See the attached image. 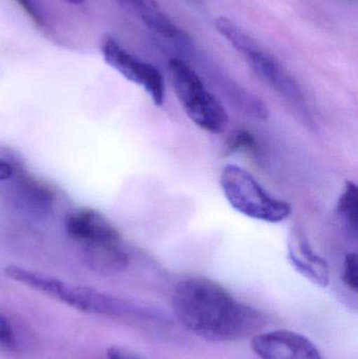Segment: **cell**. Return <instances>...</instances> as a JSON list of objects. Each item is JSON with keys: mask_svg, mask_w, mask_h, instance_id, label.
<instances>
[{"mask_svg": "<svg viewBox=\"0 0 358 359\" xmlns=\"http://www.w3.org/2000/svg\"><path fill=\"white\" fill-rule=\"evenodd\" d=\"M179 322L195 337L212 343L242 341L258 334L265 325L260 312L244 305L209 278H185L172 299Z\"/></svg>", "mask_w": 358, "mask_h": 359, "instance_id": "obj_1", "label": "cell"}, {"mask_svg": "<svg viewBox=\"0 0 358 359\" xmlns=\"http://www.w3.org/2000/svg\"><path fill=\"white\" fill-rule=\"evenodd\" d=\"M4 274L14 282L29 287L83 313L115 318H158V313L156 314L149 308L141 307L132 302L101 292L96 289L69 284L54 276H46L19 266H8L4 269Z\"/></svg>", "mask_w": 358, "mask_h": 359, "instance_id": "obj_2", "label": "cell"}, {"mask_svg": "<svg viewBox=\"0 0 358 359\" xmlns=\"http://www.w3.org/2000/svg\"><path fill=\"white\" fill-rule=\"evenodd\" d=\"M168 69L177 98L187 117L198 128L210 134L224 132L228 126V114L200 76L179 58L168 61Z\"/></svg>", "mask_w": 358, "mask_h": 359, "instance_id": "obj_3", "label": "cell"}, {"mask_svg": "<svg viewBox=\"0 0 358 359\" xmlns=\"http://www.w3.org/2000/svg\"><path fill=\"white\" fill-rule=\"evenodd\" d=\"M220 184L227 202L245 217L267 223H281L291 215V206L287 202L269 194L241 166H225L221 172Z\"/></svg>", "mask_w": 358, "mask_h": 359, "instance_id": "obj_4", "label": "cell"}, {"mask_svg": "<svg viewBox=\"0 0 358 359\" xmlns=\"http://www.w3.org/2000/svg\"><path fill=\"white\" fill-rule=\"evenodd\" d=\"M214 27L221 36L240 54L243 55L252 71L261 80L292 102L302 100V90L298 82L249 34L226 17H219Z\"/></svg>", "mask_w": 358, "mask_h": 359, "instance_id": "obj_5", "label": "cell"}, {"mask_svg": "<svg viewBox=\"0 0 358 359\" xmlns=\"http://www.w3.org/2000/svg\"><path fill=\"white\" fill-rule=\"evenodd\" d=\"M101 54L105 62L128 81L141 86L157 107L165 100V81L161 72L151 63L130 54L121 44L106 38L101 43Z\"/></svg>", "mask_w": 358, "mask_h": 359, "instance_id": "obj_6", "label": "cell"}, {"mask_svg": "<svg viewBox=\"0 0 358 359\" xmlns=\"http://www.w3.org/2000/svg\"><path fill=\"white\" fill-rule=\"evenodd\" d=\"M252 349L261 359H322L315 344L294 331L277 330L254 335Z\"/></svg>", "mask_w": 358, "mask_h": 359, "instance_id": "obj_7", "label": "cell"}, {"mask_svg": "<svg viewBox=\"0 0 358 359\" xmlns=\"http://www.w3.org/2000/svg\"><path fill=\"white\" fill-rule=\"evenodd\" d=\"M64 229L81 246L121 243L117 228L95 209L80 208L69 212L64 219Z\"/></svg>", "mask_w": 358, "mask_h": 359, "instance_id": "obj_8", "label": "cell"}, {"mask_svg": "<svg viewBox=\"0 0 358 359\" xmlns=\"http://www.w3.org/2000/svg\"><path fill=\"white\" fill-rule=\"evenodd\" d=\"M287 257L291 267L311 284L323 289L329 286L327 261L317 255L309 241L298 232H292L288 238Z\"/></svg>", "mask_w": 358, "mask_h": 359, "instance_id": "obj_9", "label": "cell"}, {"mask_svg": "<svg viewBox=\"0 0 358 359\" xmlns=\"http://www.w3.org/2000/svg\"><path fill=\"white\" fill-rule=\"evenodd\" d=\"M120 6L141 19L147 27L162 37L176 42L179 46L191 43L188 35L181 31L176 23L163 12L157 0H115Z\"/></svg>", "mask_w": 358, "mask_h": 359, "instance_id": "obj_10", "label": "cell"}, {"mask_svg": "<svg viewBox=\"0 0 358 359\" xmlns=\"http://www.w3.org/2000/svg\"><path fill=\"white\" fill-rule=\"evenodd\" d=\"M82 248L84 263L92 271L103 276H116L128 269L130 259L121 243L88 245Z\"/></svg>", "mask_w": 358, "mask_h": 359, "instance_id": "obj_11", "label": "cell"}, {"mask_svg": "<svg viewBox=\"0 0 358 359\" xmlns=\"http://www.w3.org/2000/svg\"><path fill=\"white\" fill-rule=\"evenodd\" d=\"M17 194L27 209L36 215H44L53 205V194L33 179L22 178L16 184Z\"/></svg>", "mask_w": 358, "mask_h": 359, "instance_id": "obj_12", "label": "cell"}, {"mask_svg": "<svg viewBox=\"0 0 358 359\" xmlns=\"http://www.w3.org/2000/svg\"><path fill=\"white\" fill-rule=\"evenodd\" d=\"M338 212L346 222L350 230L357 233L358 225V194L357 186L354 182H346L344 190L338 198Z\"/></svg>", "mask_w": 358, "mask_h": 359, "instance_id": "obj_13", "label": "cell"}, {"mask_svg": "<svg viewBox=\"0 0 358 359\" xmlns=\"http://www.w3.org/2000/svg\"><path fill=\"white\" fill-rule=\"evenodd\" d=\"M229 151H254L256 147V139L252 133L245 130H239L233 133L227 141Z\"/></svg>", "mask_w": 358, "mask_h": 359, "instance_id": "obj_14", "label": "cell"}, {"mask_svg": "<svg viewBox=\"0 0 358 359\" xmlns=\"http://www.w3.org/2000/svg\"><path fill=\"white\" fill-rule=\"evenodd\" d=\"M343 282L353 292L357 293L358 289V263L357 255L355 252L347 253L343 265Z\"/></svg>", "mask_w": 358, "mask_h": 359, "instance_id": "obj_15", "label": "cell"}, {"mask_svg": "<svg viewBox=\"0 0 358 359\" xmlns=\"http://www.w3.org/2000/svg\"><path fill=\"white\" fill-rule=\"evenodd\" d=\"M0 348L13 350L16 348L14 329L6 316L0 313Z\"/></svg>", "mask_w": 358, "mask_h": 359, "instance_id": "obj_16", "label": "cell"}, {"mask_svg": "<svg viewBox=\"0 0 358 359\" xmlns=\"http://www.w3.org/2000/svg\"><path fill=\"white\" fill-rule=\"evenodd\" d=\"M18 2L19 6L23 8L25 13L29 15V18L34 22L38 23L39 25H42L43 23V19H42L41 15H40L39 11H38L37 6L34 4L32 0H16Z\"/></svg>", "mask_w": 358, "mask_h": 359, "instance_id": "obj_17", "label": "cell"}, {"mask_svg": "<svg viewBox=\"0 0 358 359\" xmlns=\"http://www.w3.org/2000/svg\"><path fill=\"white\" fill-rule=\"evenodd\" d=\"M107 358L109 359H138L130 352L121 349V348L111 347L107 350Z\"/></svg>", "mask_w": 358, "mask_h": 359, "instance_id": "obj_18", "label": "cell"}, {"mask_svg": "<svg viewBox=\"0 0 358 359\" xmlns=\"http://www.w3.org/2000/svg\"><path fill=\"white\" fill-rule=\"evenodd\" d=\"M15 170L12 164L0 159V182L8 181L14 177Z\"/></svg>", "mask_w": 358, "mask_h": 359, "instance_id": "obj_19", "label": "cell"}, {"mask_svg": "<svg viewBox=\"0 0 358 359\" xmlns=\"http://www.w3.org/2000/svg\"><path fill=\"white\" fill-rule=\"evenodd\" d=\"M63 1L67 2V4H76V6H77V4H83L84 0H63Z\"/></svg>", "mask_w": 358, "mask_h": 359, "instance_id": "obj_20", "label": "cell"}]
</instances>
